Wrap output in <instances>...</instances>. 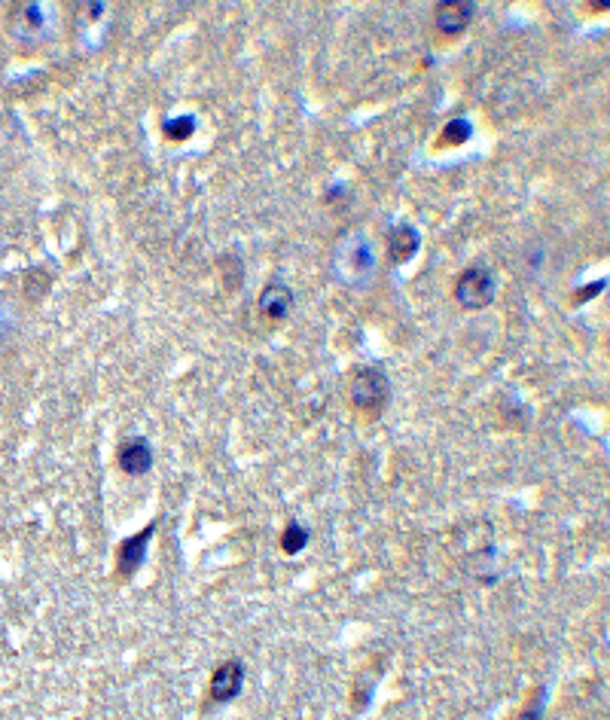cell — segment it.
Here are the masks:
<instances>
[{
  "mask_svg": "<svg viewBox=\"0 0 610 720\" xmlns=\"http://www.w3.org/2000/svg\"><path fill=\"white\" fill-rule=\"evenodd\" d=\"M604 290V281H592L589 287H583V290H577L574 293V299H577V303H586V299H592V296H598Z\"/></svg>",
  "mask_w": 610,
  "mask_h": 720,
  "instance_id": "15",
  "label": "cell"
},
{
  "mask_svg": "<svg viewBox=\"0 0 610 720\" xmlns=\"http://www.w3.org/2000/svg\"><path fill=\"white\" fill-rule=\"evenodd\" d=\"M156 528H159V522L153 519L150 525H144V531L126 537V540H122V544L116 547V577H135V574L141 571Z\"/></svg>",
  "mask_w": 610,
  "mask_h": 720,
  "instance_id": "4",
  "label": "cell"
},
{
  "mask_svg": "<svg viewBox=\"0 0 610 720\" xmlns=\"http://www.w3.org/2000/svg\"><path fill=\"white\" fill-rule=\"evenodd\" d=\"M290 309H293V290L287 287V284H281V281H272V284H266L263 287V293H260V312L269 318V321H284L287 315H290Z\"/></svg>",
  "mask_w": 610,
  "mask_h": 720,
  "instance_id": "9",
  "label": "cell"
},
{
  "mask_svg": "<svg viewBox=\"0 0 610 720\" xmlns=\"http://www.w3.org/2000/svg\"><path fill=\"white\" fill-rule=\"evenodd\" d=\"M421 251V232L412 223H397L388 229V260L409 263Z\"/></svg>",
  "mask_w": 610,
  "mask_h": 720,
  "instance_id": "8",
  "label": "cell"
},
{
  "mask_svg": "<svg viewBox=\"0 0 610 720\" xmlns=\"http://www.w3.org/2000/svg\"><path fill=\"white\" fill-rule=\"evenodd\" d=\"M376 251H373V242L366 238L363 232H351L345 235L339 248H336V257H333V269L336 275L348 284V287H366L376 275Z\"/></svg>",
  "mask_w": 610,
  "mask_h": 720,
  "instance_id": "1",
  "label": "cell"
},
{
  "mask_svg": "<svg viewBox=\"0 0 610 720\" xmlns=\"http://www.w3.org/2000/svg\"><path fill=\"white\" fill-rule=\"evenodd\" d=\"M473 19H476V4H470V0H443L434 10V25L446 37H458L461 31L470 28Z\"/></svg>",
  "mask_w": 610,
  "mask_h": 720,
  "instance_id": "7",
  "label": "cell"
},
{
  "mask_svg": "<svg viewBox=\"0 0 610 720\" xmlns=\"http://www.w3.org/2000/svg\"><path fill=\"white\" fill-rule=\"evenodd\" d=\"M309 528H305L302 522H296V519H290L287 525H284V531H281V553L284 556H296V553H302L305 550V544H309Z\"/></svg>",
  "mask_w": 610,
  "mask_h": 720,
  "instance_id": "11",
  "label": "cell"
},
{
  "mask_svg": "<svg viewBox=\"0 0 610 720\" xmlns=\"http://www.w3.org/2000/svg\"><path fill=\"white\" fill-rule=\"evenodd\" d=\"M543 705H546V687H537L528 705L522 708L519 720H543Z\"/></svg>",
  "mask_w": 610,
  "mask_h": 720,
  "instance_id": "13",
  "label": "cell"
},
{
  "mask_svg": "<svg viewBox=\"0 0 610 720\" xmlns=\"http://www.w3.org/2000/svg\"><path fill=\"white\" fill-rule=\"evenodd\" d=\"M13 327H16V315H13V309H10L7 299L0 296V345H4V342L10 339Z\"/></svg>",
  "mask_w": 610,
  "mask_h": 720,
  "instance_id": "14",
  "label": "cell"
},
{
  "mask_svg": "<svg viewBox=\"0 0 610 720\" xmlns=\"http://www.w3.org/2000/svg\"><path fill=\"white\" fill-rule=\"evenodd\" d=\"M116 461H119V470L129 473V476H144L153 470V461H156V452L150 446L147 437H129L122 440L119 449H116Z\"/></svg>",
  "mask_w": 610,
  "mask_h": 720,
  "instance_id": "6",
  "label": "cell"
},
{
  "mask_svg": "<svg viewBox=\"0 0 610 720\" xmlns=\"http://www.w3.org/2000/svg\"><path fill=\"white\" fill-rule=\"evenodd\" d=\"M391 397L388 373L379 364H360L351 373V403L363 412H382Z\"/></svg>",
  "mask_w": 610,
  "mask_h": 720,
  "instance_id": "3",
  "label": "cell"
},
{
  "mask_svg": "<svg viewBox=\"0 0 610 720\" xmlns=\"http://www.w3.org/2000/svg\"><path fill=\"white\" fill-rule=\"evenodd\" d=\"M244 678H248V672H244V663L241 659H226V663H220L211 675V684H208V696L214 705H226V702H235L244 690Z\"/></svg>",
  "mask_w": 610,
  "mask_h": 720,
  "instance_id": "5",
  "label": "cell"
},
{
  "mask_svg": "<svg viewBox=\"0 0 610 720\" xmlns=\"http://www.w3.org/2000/svg\"><path fill=\"white\" fill-rule=\"evenodd\" d=\"M473 138V123L467 116H455L452 123H446L443 129V144H452V147H461Z\"/></svg>",
  "mask_w": 610,
  "mask_h": 720,
  "instance_id": "12",
  "label": "cell"
},
{
  "mask_svg": "<svg viewBox=\"0 0 610 720\" xmlns=\"http://www.w3.org/2000/svg\"><path fill=\"white\" fill-rule=\"evenodd\" d=\"M199 123H196V116L193 113H177V116H168L165 123H162V135L174 144L180 141H190L196 135Z\"/></svg>",
  "mask_w": 610,
  "mask_h": 720,
  "instance_id": "10",
  "label": "cell"
},
{
  "mask_svg": "<svg viewBox=\"0 0 610 720\" xmlns=\"http://www.w3.org/2000/svg\"><path fill=\"white\" fill-rule=\"evenodd\" d=\"M495 296H498V275L485 263L467 266L455 281V299H458V306L467 309V312L488 309L495 303Z\"/></svg>",
  "mask_w": 610,
  "mask_h": 720,
  "instance_id": "2",
  "label": "cell"
}]
</instances>
